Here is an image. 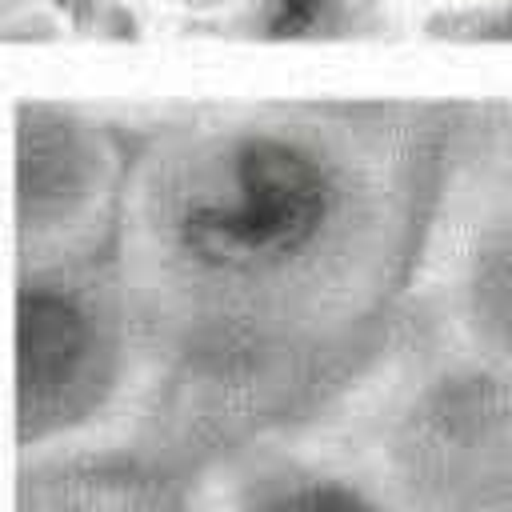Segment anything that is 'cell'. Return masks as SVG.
Returning a JSON list of instances; mask_svg holds the SVG:
<instances>
[{"label": "cell", "mask_w": 512, "mask_h": 512, "mask_svg": "<svg viewBox=\"0 0 512 512\" xmlns=\"http://www.w3.org/2000/svg\"><path fill=\"white\" fill-rule=\"evenodd\" d=\"M440 168L436 124L248 120L160 152L136 264L200 440L316 396L396 296Z\"/></svg>", "instance_id": "6da1fadb"}, {"label": "cell", "mask_w": 512, "mask_h": 512, "mask_svg": "<svg viewBox=\"0 0 512 512\" xmlns=\"http://www.w3.org/2000/svg\"><path fill=\"white\" fill-rule=\"evenodd\" d=\"M408 512H512V380L464 368L432 380L392 436Z\"/></svg>", "instance_id": "7a4b0ae2"}, {"label": "cell", "mask_w": 512, "mask_h": 512, "mask_svg": "<svg viewBox=\"0 0 512 512\" xmlns=\"http://www.w3.org/2000/svg\"><path fill=\"white\" fill-rule=\"evenodd\" d=\"M120 372V324L100 292L40 276L16 296L20 440H44L88 420Z\"/></svg>", "instance_id": "3957f363"}, {"label": "cell", "mask_w": 512, "mask_h": 512, "mask_svg": "<svg viewBox=\"0 0 512 512\" xmlns=\"http://www.w3.org/2000/svg\"><path fill=\"white\" fill-rule=\"evenodd\" d=\"M104 188V152L96 140L60 120V116H32L20 128L16 152V192L20 216L32 228H56L76 220Z\"/></svg>", "instance_id": "277c9868"}, {"label": "cell", "mask_w": 512, "mask_h": 512, "mask_svg": "<svg viewBox=\"0 0 512 512\" xmlns=\"http://www.w3.org/2000/svg\"><path fill=\"white\" fill-rule=\"evenodd\" d=\"M232 512H392L360 480L304 460H256L232 488Z\"/></svg>", "instance_id": "5b68a950"}, {"label": "cell", "mask_w": 512, "mask_h": 512, "mask_svg": "<svg viewBox=\"0 0 512 512\" xmlns=\"http://www.w3.org/2000/svg\"><path fill=\"white\" fill-rule=\"evenodd\" d=\"M20 512H188V504L148 468H76L32 480Z\"/></svg>", "instance_id": "8992f818"}, {"label": "cell", "mask_w": 512, "mask_h": 512, "mask_svg": "<svg viewBox=\"0 0 512 512\" xmlns=\"http://www.w3.org/2000/svg\"><path fill=\"white\" fill-rule=\"evenodd\" d=\"M464 320L496 360L512 364V208L484 228L464 272Z\"/></svg>", "instance_id": "52a82bcc"}, {"label": "cell", "mask_w": 512, "mask_h": 512, "mask_svg": "<svg viewBox=\"0 0 512 512\" xmlns=\"http://www.w3.org/2000/svg\"><path fill=\"white\" fill-rule=\"evenodd\" d=\"M328 16V0H280L276 16H272V32L276 36H304L316 32Z\"/></svg>", "instance_id": "ba28073f"}]
</instances>
